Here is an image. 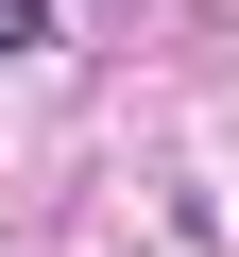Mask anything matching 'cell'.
I'll return each mask as SVG.
<instances>
[{
	"label": "cell",
	"mask_w": 239,
	"mask_h": 257,
	"mask_svg": "<svg viewBox=\"0 0 239 257\" xmlns=\"http://www.w3.org/2000/svg\"><path fill=\"white\" fill-rule=\"evenodd\" d=\"M34 35H52V18H34V0H0V52H34Z\"/></svg>",
	"instance_id": "obj_1"
}]
</instances>
